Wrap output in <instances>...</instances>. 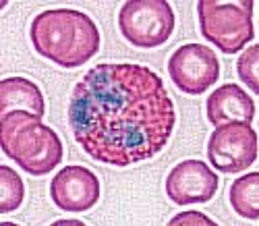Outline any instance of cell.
Returning a JSON list of instances; mask_svg holds the SVG:
<instances>
[{"instance_id": "obj_1", "label": "cell", "mask_w": 259, "mask_h": 226, "mask_svg": "<svg viewBox=\"0 0 259 226\" xmlns=\"http://www.w3.org/2000/svg\"><path fill=\"white\" fill-rule=\"evenodd\" d=\"M177 125L164 81L133 62H104L75 85L69 127L75 141L96 162L133 166L158 156Z\"/></svg>"}, {"instance_id": "obj_2", "label": "cell", "mask_w": 259, "mask_h": 226, "mask_svg": "<svg viewBox=\"0 0 259 226\" xmlns=\"http://www.w3.org/2000/svg\"><path fill=\"white\" fill-rule=\"evenodd\" d=\"M31 46L62 69H77L100 50L96 21L75 9H52L35 15L29 27Z\"/></svg>"}, {"instance_id": "obj_3", "label": "cell", "mask_w": 259, "mask_h": 226, "mask_svg": "<svg viewBox=\"0 0 259 226\" xmlns=\"http://www.w3.org/2000/svg\"><path fill=\"white\" fill-rule=\"evenodd\" d=\"M0 131L3 152L25 172L44 176L62 162L64 147L56 131L31 112L15 110L0 117Z\"/></svg>"}, {"instance_id": "obj_4", "label": "cell", "mask_w": 259, "mask_h": 226, "mask_svg": "<svg viewBox=\"0 0 259 226\" xmlns=\"http://www.w3.org/2000/svg\"><path fill=\"white\" fill-rule=\"evenodd\" d=\"M197 15L201 35L224 54L241 52L255 37L253 0H199Z\"/></svg>"}, {"instance_id": "obj_5", "label": "cell", "mask_w": 259, "mask_h": 226, "mask_svg": "<svg viewBox=\"0 0 259 226\" xmlns=\"http://www.w3.org/2000/svg\"><path fill=\"white\" fill-rule=\"evenodd\" d=\"M175 13L166 0H128L118 13V29L135 48H158L175 31Z\"/></svg>"}, {"instance_id": "obj_6", "label": "cell", "mask_w": 259, "mask_h": 226, "mask_svg": "<svg viewBox=\"0 0 259 226\" xmlns=\"http://www.w3.org/2000/svg\"><path fill=\"white\" fill-rule=\"evenodd\" d=\"M207 158L220 172H241L257 160V133L247 123L215 127L207 141Z\"/></svg>"}, {"instance_id": "obj_7", "label": "cell", "mask_w": 259, "mask_h": 226, "mask_svg": "<svg viewBox=\"0 0 259 226\" xmlns=\"http://www.w3.org/2000/svg\"><path fill=\"white\" fill-rule=\"evenodd\" d=\"M168 75L181 92L189 96H201L218 81L220 60L207 46L185 44L170 56Z\"/></svg>"}, {"instance_id": "obj_8", "label": "cell", "mask_w": 259, "mask_h": 226, "mask_svg": "<svg viewBox=\"0 0 259 226\" xmlns=\"http://www.w3.org/2000/svg\"><path fill=\"white\" fill-rule=\"evenodd\" d=\"M50 197L62 212L81 214L92 210L100 199V180L85 166H64L50 183Z\"/></svg>"}, {"instance_id": "obj_9", "label": "cell", "mask_w": 259, "mask_h": 226, "mask_svg": "<svg viewBox=\"0 0 259 226\" xmlns=\"http://www.w3.org/2000/svg\"><path fill=\"white\" fill-rule=\"evenodd\" d=\"M220 178L201 160H183L166 178V195L177 206L205 203L218 191Z\"/></svg>"}, {"instance_id": "obj_10", "label": "cell", "mask_w": 259, "mask_h": 226, "mask_svg": "<svg viewBox=\"0 0 259 226\" xmlns=\"http://www.w3.org/2000/svg\"><path fill=\"white\" fill-rule=\"evenodd\" d=\"M205 112L213 127H222L228 123L251 125L255 119V104L241 85L226 83L213 89V94L205 102Z\"/></svg>"}, {"instance_id": "obj_11", "label": "cell", "mask_w": 259, "mask_h": 226, "mask_svg": "<svg viewBox=\"0 0 259 226\" xmlns=\"http://www.w3.org/2000/svg\"><path fill=\"white\" fill-rule=\"evenodd\" d=\"M15 110L31 112L37 119H44L46 115V102L39 87L25 77H9L0 81V117Z\"/></svg>"}, {"instance_id": "obj_12", "label": "cell", "mask_w": 259, "mask_h": 226, "mask_svg": "<svg viewBox=\"0 0 259 226\" xmlns=\"http://www.w3.org/2000/svg\"><path fill=\"white\" fill-rule=\"evenodd\" d=\"M259 172H249L241 178H236L230 185L228 199L232 210L249 220L259 218Z\"/></svg>"}, {"instance_id": "obj_13", "label": "cell", "mask_w": 259, "mask_h": 226, "mask_svg": "<svg viewBox=\"0 0 259 226\" xmlns=\"http://www.w3.org/2000/svg\"><path fill=\"white\" fill-rule=\"evenodd\" d=\"M25 197V187L21 176L11 166H0V212H15Z\"/></svg>"}, {"instance_id": "obj_14", "label": "cell", "mask_w": 259, "mask_h": 226, "mask_svg": "<svg viewBox=\"0 0 259 226\" xmlns=\"http://www.w3.org/2000/svg\"><path fill=\"white\" fill-rule=\"evenodd\" d=\"M257 69H259V46L255 44V46L247 48V52H243V56L239 58V62H236V73H239L241 81H245L251 87V92H255V94L259 89Z\"/></svg>"}, {"instance_id": "obj_15", "label": "cell", "mask_w": 259, "mask_h": 226, "mask_svg": "<svg viewBox=\"0 0 259 226\" xmlns=\"http://www.w3.org/2000/svg\"><path fill=\"white\" fill-rule=\"evenodd\" d=\"M170 224H207V226H211L213 220H209V218H207L205 214H201V212H185V214H181V216L172 218Z\"/></svg>"}]
</instances>
